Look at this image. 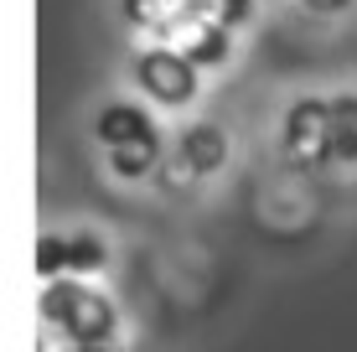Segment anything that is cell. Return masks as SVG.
Listing matches in <instances>:
<instances>
[{
    "label": "cell",
    "instance_id": "obj_1",
    "mask_svg": "<svg viewBox=\"0 0 357 352\" xmlns=\"http://www.w3.org/2000/svg\"><path fill=\"white\" fill-rule=\"evenodd\" d=\"M42 321L57 326L63 337H73V342H119V311L114 300L104 296V290H89L83 280H52L42 290Z\"/></svg>",
    "mask_w": 357,
    "mask_h": 352
},
{
    "label": "cell",
    "instance_id": "obj_2",
    "mask_svg": "<svg viewBox=\"0 0 357 352\" xmlns=\"http://www.w3.org/2000/svg\"><path fill=\"white\" fill-rule=\"evenodd\" d=\"M93 130H98V145L109 151L114 176L140 181V176L155 171V161H161V130H155V119L140 104H104Z\"/></svg>",
    "mask_w": 357,
    "mask_h": 352
},
{
    "label": "cell",
    "instance_id": "obj_3",
    "mask_svg": "<svg viewBox=\"0 0 357 352\" xmlns=\"http://www.w3.org/2000/svg\"><path fill=\"white\" fill-rule=\"evenodd\" d=\"M202 68L192 63L181 47H151V52L135 57V83H140V93L151 104L161 109H181L197 99V89H202Z\"/></svg>",
    "mask_w": 357,
    "mask_h": 352
},
{
    "label": "cell",
    "instance_id": "obj_4",
    "mask_svg": "<svg viewBox=\"0 0 357 352\" xmlns=\"http://www.w3.org/2000/svg\"><path fill=\"white\" fill-rule=\"evenodd\" d=\"M285 155L295 166H331V99H295L285 114Z\"/></svg>",
    "mask_w": 357,
    "mask_h": 352
},
{
    "label": "cell",
    "instance_id": "obj_5",
    "mask_svg": "<svg viewBox=\"0 0 357 352\" xmlns=\"http://www.w3.org/2000/svg\"><path fill=\"white\" fill-rule=\"evenodd\" d=\"M249 10H254L249 0H192L176 36H187V31H238L249 21Z\"/></svg>",
    "mask_w": 357,
    "mask_h": 352
},
{
    "label": "cell",
    "instance_id": "obj_6",
    "mask_svg": "<svg viewBox=\"0 0 357 352\" xmlns=\"http://www.w3.org/2000/svg\"><path fill=\"white\" fill-rule=\"evenodd\" d=\"M187 6L192 0H125V21L145 31H161V36H176V26L187 21Z\"/></svg>",
    "mask_w": 357,
    "mask_h": 352
},
{
    "label": "cell",
    "instance_id": "obj_7",
    "mask_svg": "<svg viewBox=\"0 0 357 352\" xmlns=\"http://www.w3.org/2000/svg\"><path fill=\"white\" fill-rule=\"evenodd\" d=\"M331 166H357V99H331Z\"/></svg>",
    "mask_w": 357,
    "mask_h": 352
},
{
    "label": "cell",
    "instance_id": "obj_8",
    "mask_svg": "<svg viewBox=\"0 0 357 352\" xmlns=\"http://www.w3.org/2000/svg\"><path fill=\"white\" fill-rule=\"evenodd\" d=\"M181 52L197 68H223L228 52H233V31H187L181 36Z\"/></svg>",
    "mask_w": 357,
    "mask_h": 352
},
{
    "label": "cell",
    "instance_id": "obj_9",
    "mask_svg": "<svg viewBox=\"0 0 357 352\" xmlns=\"http://www.w3.org/2000/svg\"><path fill=\"white\" fill-rule=\"evenodd\" d=\"M223 155H228L223 130H213V125H197L192 135H187V161L197 166V171H213V166H223Z\"/></svg>",
    "mask_w": 357,
    "mask_h": 352
},
{
    "label": "cell",
    "instance_id": "obj_10",
    "mask_svg": "<svg viewBox=\"0 0 357 352\" xmlns=\"http://www.w3.org/2000/svg\"><path fill=\"white\" fill-rule=\"evenodd\" d=\"M104 264H109V249H104L98 234H73L68 238V270L93 275V270H104Z\"/></svg>",
    "mask_w": 357,
    "mask_h": 352
},
{
    "label": "cell",
    "instance_id": "obj_11",
    "mask_svg": "<svg viewBox=\"0 0 357 352\" xmlns=\"http://www.w3.org/2000/svg\"><path fill=\"white\" fill-rule=\"evenodd\" d=\"M63 270H68V238L63 234H42L36 238V275H42V285L63 280Z\"/></svg>",
    "mask_w": 357,
    "mask_h": 352
},
{
    "label": "cell",
    "instance_id": "obj_12",
    "mask_svg": "<svg viewBox=\"0 0 357 352\" xmlns=\"http://www.w3.org/2000/svg\"><path fill=\"white\" fill-rule=\"evenodd\" d=\"M305 10H316V16H337V10H347L352 0H301Z\"/></svg>",
    "mask_w": 357,
    "mask_h": 352
},
{
    "label": "cell",
    "instance_id": "obj_13",
    "mask_svg": "<svg viewBox=\"0 0 357 352\" xmlns=\"http://www.w3.org/2000/svg\"><path fill=\"white\" fill-rule=\"evenodd\" d=\"M78 352H125V347H119V342H83Z\"/></svg>",
    "mask_w": 357,
    "mask_h": 352
},
{
    "label": "cell",
    "instance_id": "obj_14",
    "mask_svg": "<svg viewBox=\"0 0 357 352\" xmlns=\"http://www.w3.org/2000/svg\"><path fill=\"white\" fill-rule=\"evenodd\" d=\"M42 352H47V347H42Z\"/></svg>",
    "mask_w": 357,
    "mask_h": 352
}]
</instances>
